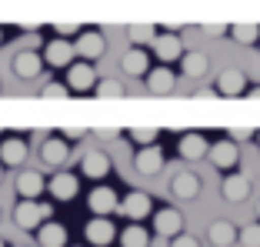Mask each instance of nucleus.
<instances>
[{
  "label": "nucleus",
  "mask_w": 260,
  "mask_h": 247,
  "mask_svg": "<svg viewBox=\"0 0 260 247\" xmlns=\"http://www.w3.org/2000/svg\"><path fill=\"white\" fill-rule=\"evenodd\" d=\"M93 94H97V97H123V84H117V80H100V84L93 87Z\"/></svg>",
  "instance_id": "7c9ffc66"
},
{
  "label": "nucleus",
  "mask_w": 260,
  "mask_h": 247,
  "mask_svg": "<svg viewBox=\"0 0 260 247\" xmlns=\"http://www.w3.org/2000/svg\"><path fill=\"white\" fill-rule=\"evenodd\" d=\"M120 70L127 74V77H147V70H150V57H147V50L130 47L127 54L120 57Z\"/></svg>",
  "instance_id": "a211bd4d"
},
{
  "label": "nucleus",
  "mask_w": 260,
  "mask_h": 247,
  "mask_svg": "<svg viewBox=\"0 0 260 247\" xmlns=\"http://www.w3.org/2000/svg\"><path fill=\"white\" fill-rule=\"evenodd\" d=\"M0 37H4V34H0Z\"/></svg>",
  "instance_id": "de8ad7c7"
},
{
  "label": "nucleus",
  "mask_w": 260,
  "mask_h": 247,
  "mask_svg": "<svg viewBox=\"0 0 260 247\" xmlns=\"http://www.w3.org/2000/svg\"><path fill=\"white\" fill-rule=\"evenodd\" d=\"M117 214L130 217V221L137 224V221H144V217H150V214H153V204H150V197H147L144 191H130L127 197L120 201V207H117Z\"/></svg>",
  "instance_id": "f03ea898"
},
{
  "label": "nucleus",
  "mask_w": 260,
  "mask_h": 247,
  "mask_svg": "<svg viewBox=\"0 0 260 247\" xmlns=\"http://www.w3.org/2000/svg\"><path fill=\"white\" fill-rule=\"evenodd\" d=\"M170 247H200V240L193 237V234H177V237H170Z\"/></svg>",
  "instance_id": "473e14b6"
},
{
  "label": "nucleus",
  "mask_w": 260,
  "mask_h": 247,
  "mask_svg": "<svg viewBox=\"0 0 260 247\" xmlns=\"http://www.w3.org/2000/svg\"><path fill=\"white\" fill-rule=\"evenodd\" d=\"M80 170H84V177L90 180H104L110 174V157L104 150H87L84 161H80Z\"/></svg>",
  "instance_id": "dca6fc26"
},
{
  "label": "nucleus",
  "mask_w": 260,
  "mask_h": 247,
  "mask_svg": "<svg viewBox=\"0 0 260 247\" xmlns=\"http://www.w3.org/2000/svg\"><path fill=\"white\" fill-rule=\"evenodd\" d=\"M50 214H54V207H50V204L20 201V204L14 207V224L20 227V231H37L44 221H50Z\"/></svg>",
  "instance_id": "f257e3e1"
},
{
  "label": "nucleus",
  "mask_w": 260,
  "mask_h": 247,
  "mask_svg": "<svg viewBox=\"0 0 260 247\" xmlns=\"http://www.w3.org/2000/svg\"><path fill=\"white\" fill-rule=\"evenodd\" d=\"M244 74H247L250 80H260V60H257V64H250V67H247Z\"/></svg>",
  "instance_id": "4c0bfd02"
},
{
  "label": "nucleus",
  "mask_w": 260,
  "mask_h": 247,
  "mask_svg": "<svg viewBox=\"0 0 260 247\" xmlns=\"http://www.w3.org/2000/svg\"><path fill=\"white\" fill-rule=\"evenodd\" d=\"M217 90H220L223 97H240V94L247 90V74L240 67H227L220 74V80H217Z\"/></svg>",
  "instance_id": "6ab92c4d"
},
{
  "label": "nucleus",
  "mask_w": 260,
  "mask_h": 247,
  "mask_svg": "<svg viewBox=\"0 0 260 247\" xmlns=\"http://www.w3.org/2000/svg\"><path fill=\"white\" fill-rule=\"evenodd\" d=\"M67 87L74 94H87L97 87V70L90 64H70L67 67Z\"/></svg>",
  "instance_id": "423d86ee"
},
{
  "label": "nucleus",
  "mask_w": 260,
  "mask_h": 247,
  "mask_svg": "<svg viewBox=\"0 0 260 247\" xmlns=\"http://www.w3.org/2000/svg\"><path fill=\"white\" fill-rule=\"evenodd\" d=\"M180 60H184V74L193 77V80L204 77L207 70H210V57H207V54H184Z\"/></svg>",
  "instance_id": "a878e982"
},
{
  "label": "nucleus",
  "mask_w": 260,
  "mask_h": 247,
  "mask_svg": "<svg viewBox=\"0 0 260 247\" xmlns=\"http://www.w3.org/2000/svg\"><path fill=\"white\" fill-rule=\"evenodd\" d=\"M207 237L214 247H230L237 244V227L230 224V221H214V224L207 227Z\"/></svg>",
  "instance_id": "b1692460"
},
{
  "label": "nucleus",
  "mask_w": 260,
  "mask_h": 247,
  "mask_svg": "<svg viewBox=\"0 0 260 247\" xmlns=\"http://www.w3.org/2000/svg\"><path fill=\"white\" fill-rule=\"evenodd\" d=\"M257 217H260V201H257Z\"/></svg>",
  "instance_id": "37998d69"
},
{
  "label": "nucleus",
  "mask_w": 260,
  "mask_h": 247,
  "mask_svg": "<svg viewBox=\"0 0 260 247\" xmlns=\"http://www.w3.org/2000/svg\"><path fill=\"white\" fill-rule=\"evenodd\" d=\"M147 244H150V234L140 224H130L127 231L120 234V247H147Z\"/></svg>",
  "instance_id": "bb28decb"
},
{
  "label": "nucleus",
  "mask_w": 260,
  "mask_h": 247,
  "mask_svg": "<svg viewBox=\"0 0 260 247\" xmlns=\"http://www.w3.org/2000/svg\"><path fill=\"white\" fill-rule=\"evenodd\" d=\"M40 161H44L47 167H63V164H70V147H67V140L47 137L44 144H40Z\"/></svg>",
  "instance_id": "ddd939ff"
},
{
  "label": "nucleus",
  "mask_w": 260,
  "mask_h": 247,
  "mask_svg": "<svg viewBox=\"0 0 260 247\" xmlns=\"http://www.w3.org/2000/svg\"><path fill=\"white\" fill-rule=\"evenodd\" d=\"M130 140H134V144H140V147H150V144H157V127H130Z\"/></svg>",
  "instance_id": "c85d7f7f"
},
{
  "label": "nucleus",
  "mask_w": 260,
  "mask_h": 247,
  "mask_svg": "<svg viewBox=\"0 0 260 247\" xmlns=\"http://www.w3.org/2000/svg\"><path fill=\"white\" fill-rule=\"evenodd\" d=\"M63 134H67V140H80V131H74V127H67Z\"/></svg>",
  "instance_id": "ea45409f"
},
{
  "label": "nucleus",
  "mask_w": 260,
  "mask_h": 247,
  "mask_svg": "<svg viewBox=\"0 0 260 247\" xmlns=\"http://www.w3.org/2000/svg\"><path fill=\"white\" fill-rule=\"evenodd\" d=\"M117 134H120V131H117V127H107V131H100V134H97V137H100V140H114V137H117Z\"/></svg>",
  "instance_id": "58836bf2"
},
{
  "label": "nucleus",
  "mask_w": 260,
  "mask_h": 247,
  "mask_svg": "<svg viewBox=\"0 0 260 247\" xmlns=\"http://www.w3.org/2000/svg\"><path fill=\"white\" fill-rule=\"evenodd\" d=\"M237 240H240L244 247H260V221H257V224L240 227V231H237Z\"/></svg>",
  "instance_id": "c756f323"
},
{
  "label": "nucleus",
  "mask_w": 260,
  "mask_h": 247,
  "mask_svg": "<svg viewBox=\"0 0 260 247\" xmlns=\"http://www.w3.org/2000/svg\"><path fill=\"white\" fill-rule=\"evenodd\" d=\"M87 207H90V214L107 217V214H117V207H120V197L114 194V187H93L90 197H87Z\"/></svg>",
  "instance_id": "39448f33"
},
{
  "label": "nucleus",
  "mask_w": 260,
  "mask_h": 247,
  "mask_svg": "<svg viewBox=\"0 0 260 247\" xmlns=\"http://www.w3.org/2000/svg\"><path fill=\"white\" fill-rule=\"evenodd\" d=\"M40 70H44V57H40V54H34V50H20V54H14L17 80H37Z\"/></svg>",
  "instance_id": "1a4fd4ad"
},
{
  "label": "nucleus",
  "mask_w": 260,
  "mask_h": 247,
  "mask_svg": "<svg viewBox=\"0 0 260 247\" xmlns=\"http://www.w3.org/2000/svg\"><path fill=\"white\" fill-rule=\"evenodd\" d=\"M250 94H253V97H260V87H253V90H250Z\"/></svg>",
  "instance_id": "a19ab883"
},
{
  "label": "nucleus",
  "mask_w": 260,
  "mask_h": 247,
  "mask_svg": "<svg viewBox=\"0 0 260 247\" xmlns=\"http://www.w3.org/2000/svg\"><path fill=\"white\" fill-rule=\"evenodd\" d=\"M104 47H107L104 34H97V30H84V34H77L74 54H80L84 60H97V57H104Z\"/></svg>",
  "instance_id": "f8f14e48"
},
{
  "label": "nucleus",
  "mask_w": 260,
  "mask_h": 247,
  "mask_svg": "<svg viewBox=\"0 0 260 247\" xmlns=\"http://www.w3.org/2000/svg\"><path fill=\"white\" fill-rule=\"evenodd\" d=\"M27 140L23 137H4L0 140V164L4 167H23V161H27Z\"/></svg>",
  "instance_id": "9d476101"
},
{
  "label": "nucleus",
  "mask_w": 260,
  "mask_h": 247,
  "mask_svg": "<svg viewBox=\"0 0 260 247\" xmlns=\"http://www.w3.org/2000/svg\"><path fill=\"white\" fill-rule=\"evenodd\" d=\"M47 191H50V197H54V201H74L77 191H80V180H77V174H70V170H60V174H54V177H50Z\"/></svg>",
  "instance_id": "0eeeda50"
},
{
  "label": "nucleus",
  "mask_w": 260,
  "mask_h": 247,
  "mask_svg": "<svg viewBox=\"0 0 260 247\" xmlns=\"http://www.w3.org/2000/svg\"><path fill=\"white\" fill-rule=\"evenodd\" d=\"M44 60L50 64V67H70V60H74V44H70L67 37L50 40V44L44 47Z\"/></svg>",
  "instance_id": "2eb2a0df"
},
{
  "label": "nucleus",
  "mask_w": 260,
  "mask_h": 247,
  "mask_svg": "<svg viewBox=\"0 0 260 247\" xmlns=\"http://www.w3.org/2000/svg\"><path fill=\"white\" fill-rule=\"evenodd\" d=\"M174 84H177V77H174V70H170V67L147 70V87H150L153 94H170V90H174Z\"/></svg>",
  "instance_id": "393cba45"
},
{
  "label": "nucleus",
  "mask_w": 260,
  "mask_h": 247,
  "mask_svg": "<svg viewBox=\"0 0 260 247\" xmlns=\"http://www.w3.org/2000/svg\"><path fill=\"white\" fill-rule=\"evenodd\" d=\"M37 240L40 247H67V227L57 224V221H44L37 227Z\"/></svg>",
  "instance_id": "5701e85b"
},
{
  "label": "nucleus",
  "mask_w": 260,
  "mask_h": 247,
  "mask_svg": "<svg viewBox=\"0 0 260 247\" xmlns=\"http://www.w3.org/2000/svg\"><path fill=\"white\" fill-rule=\"evenodd\" d=\"M250 137H253L250 127H234V131H230V140H234V144H244V140H250Z\"/></svg>",
  "instance_id": "f704fd0d"
},
{
  "label": "nucleus",
  "mask_w": 260,
  "mask_h": 247,
  "mask_svg": "<svg viewBox=\"0 0 260 247\" xmlns=\"http://www.w3.org/2000/svg\"><path fill=\"white\" fill-rule=\"evenodd\" d=\"M257 140H260V134H257Z\"/></svg>",
  "instance_id": "49530a36"
},
{
  "label": "nucleus",
  "mask_w": 260,
  "mask_h": 247,
  "mask_svg": "<svg viewBox=\"0 0 260 247\" xmlns=\"http://www.w3.org/2000/svg\"><path fill=\"white\" fill-rule=\"evenodd\" d=\"M0 180H4V164H0Z\"/></svg>",
  "instance_id": "79ce46f5"
},
{
  "label": "nucleus",
  "mask_w": 260,
  "mask_h": 247,
  "mask_svg": "<svg viewBox=\"0 0 260 247\" xmlns=\"http://www.w3.org/2000/svg\"><path fill=\"white\" fill-rule=\"evenodd\" d=\"M220 194H223V201H230V204H244L250 197V180L244 174H227L220 180Z\"/></svg>",
  "instance_id": "4468645a"
},
{
  "label": "nucleus",
  "mask_w": 260,
  "mask_h": 247,
  "mask_svg": "<svg viewBox=\"0 0 260 247\" xmlns=\"http://www.w3.org/2000/svg\"><path fill=\"white\" fill-rule=\"evenodd\" d=\"M223 34H227L223 23H207V27H204V37H223Z\"/></svg>",
  "instance_id": "c9c22d12"
},
{
  "label": "nucleus",
  "mask_w": 260,
  "mask_h": 247,
  "mask_svg": "<svg viewBox=\"0 0 260 247\" xmlns=\"http://www.w3.org/2000/svg\"><path fill=\"white\" fill-rule=\"evenodd\" d=\"M177 150H180V157H184V161H204L207 150H210V144H207L204 134H184V137H180V144H177Z\"/></svg>",
  "instance_id": "aec40b11"
},
{
  "label": "nucleus",
  "mask_w": 260,
  "mask_h": 247,
  "mask_svg": "<svg viewBox=\"0 0 260 247\" xmlns=\"http://www.w3.org/2000/svg\"><path fill=\"white\" fill-rule=\"evenodd\" d=\"M153 54L160 57L164 64L177 60V57H184V44L177 34H160V37H153Z\"/></svg>",
  "instance_id": "4be33fe9"
},
{
  "label": "nucleus",
  "mask_w": 260,
  "mask_h": 247,
  "mask_svg": "<svg viewBox=\"0 0 260 247\" xmlns=\"http://www.w3.org/2000/svg\"><path fill=\"white\" fill-rule=\"evenodd\" d=\"M0 247H4V240H0Z\"/></svg>",
  "instance_id": "a18cd8bd"
},
{
  "label": "nucleus",
  "mask_w": 260,
  "mask_h": 247,
  "mask_svg": "<svg viewBox=\"0 0 260 247\" xmlns=\"http://www.w3.org/2000/svg\"><path fill=\"white\" fill-rule=\"evenodd\" d=\"M170 194H174L177 201H193L200 194V177L190 174V170H177L174 177H170Z\"/></svg>",
  "instance_id": "9b49d317"
},
{
  "label": "nucleus",
  "mask_w": 260,
  "mask_h": 247,
  "mask_svg": "<svg viewBox=\"0 0 260 247\" xmlns=\"http://www.w3.org/2000/svg\"><path fill=\"white\" fill-rule=\"evenodd\" d=\"M153 231L160 234V237H177V234L184 231V214L174 207H160L153 214Z\"/></svg>",
  "instance_id": "6e6552de"
},
{
  "label": "nucleus",
  "mask_w": 260,
  "mask_h": 247,
  "mask_svg": "<svg viewBox=\"0 0 260 247\" xmlns=\"http://www.w3.org/2000/svg\"><path fill=\"white\" fill-rule=\"evenodd\" d=\"M230 34H234V40H237V44H257V40H260V27H253V23L230 27Z\"/></svg>",
  "instance_id": "cd10ccee"
},
{
  "label": "nucleus",
  "mask_w": 260,
  "mask_h": 247,
  "mask_svg": "<svg viewBox=\"0 0 260 247\" xmlns=\"http://www.w3.org/2000/svg\"><path fill=\"white\" fill-rule=\"evenodd\" d=\"M207 154H210V164L220 167V170H234L237 167V144H234V140H220V144H214Z\"/></svg>",
  "instance_id": "412c9836"
},
{
  "label": "nucleus",
  "mask_w": 260,
  "mask_h": 247,
  "mask_svg": "<svg viewBox=\"0 0 260 247\" xmlns=\"http://www.w3.org/2000/svg\"><path fill=\"white\" fill-rule=\"evenodd\" d=\"M134 167H137V174L140 177H157L164 170V150L157 144H150V147H140L137 150V157H134Z\"/></svg>",
  "instance_id": "20e7f679"
},
{
  "label": "nucleus",
  "mask_w": 260,
  "mask_h": 247,
  "mask_svg": "<svg viewBox=\"0 0 260 247\" xmlns=\"http://www.w3.org/2000/svg\"><path fill=\"white\" fill-rule=\"evenodd\" d=\"M84 237H87V240H90V244H93V247H107V244H110V240H114V237H117V227H114V224H110L107 217H93L90 224H87V227H84Z\"/></svg>",
  "instance_id": "f3484780"
},
{
  "label": "nucleus",
  "mask_w": 260,
  "mask_h": 247,
  "mask_svg": "<svg viewBox=\"0 0 260 247\" xmlns=\"http://www.w3.org/2000/svg\"><path fill=\"white\" fill-rule=\"evenodd\" d=\"M153 37H157V30H150V27H134V30H130V40H134V44H153Z\"/></svg>",
  "instance_id": "2f4dec72"
},
{
  "label": "nucleus",
  "mask_w": 260,
  "mask_h": 247,
  "mask_svg": "<svg viewBox=\"0 0 260 247\" xmlns=\"http://www.w3.org/2000/svg\"><path fill=\"white\" fill-rule=\"evenodd\" d=\"M14 191L20 194V201H37L40 194L47 191V180L40 170H20L14 180Z\"/></svg>",
  "instance_id": "7ed1b4c3"
},
{
  "label": "nucleus",
  "mask_w": 260,
  "mask_h": 247,
  "mask_svg": "<svg viewBox=\"0 0 260 247\" xmlns=\"http://www.w3.org/2000/svg\"><path fill=\"white\" fill-rule=\"evenodd\" d=\"M14 247H23V244H14Z\"/></svg>",
  "instance_id": "c03bdc74"
},
{
  "label": "nucleus",
  "mask_w": 260,
  "mask_h": 247,
  "mask_svg": "<svg viewBox=\"0 0 260 247\" xmlns=\"http://www.w3.org/2000/svg\"><path fill=\"white\" fill-rule=\"evenodd\" d=\"M54 30L60 34V37H77V23H57Z\"/></svg>",
  "instance_id": "e433bc0d"
},
{
  "label": "nucleus",
  "mask_w": 260,
  "mask_h": 247,
  "mask_svg": "<svg viewBox=\"0 0 260 247\" xmlns=\"http://www.w3.org/2000/svg\"><path fill=\"white\" fill-rule=\"evenodd\" d=\"M44 97H67L70 94V87H63V84H44Z\"/></svg>",
  "instance_id": "72a5a7b5"
}]
</instances>
